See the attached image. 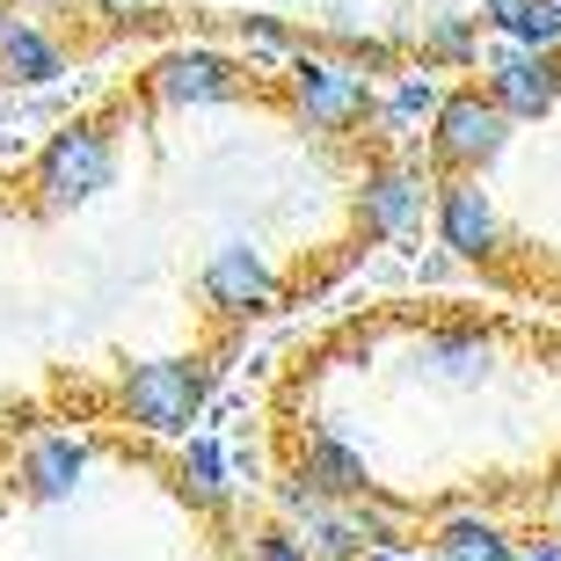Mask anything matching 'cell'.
Here are the masks:
<instances>
[{
    "label": "cell",
    "instance_id": "obj_1",
    "mask_svg": "<svg viewBox=\"0 0 561 561\" xmlns=\"http://www.w3.org/2000/svg\"><path fill=\"white\" fill-rule=\"evenodd\" d=\"M285 95H291V110H299L307 131H357V125H373V110H379L365 73L343 66L335 51H313V44L285 66Z\"/></svg>",
    "mask_w": 561,
    "mask_h": 561
},
{
    "label": "cell",
    "instance_id": "obj_2",
    "mask_svg": "<svg viewBox=\"0 0 561 561\" xmlns=\"http://www.w3.org/2000/svg\"><path fill=\"white\" fill-rule=\"evenodd\" d=\"M503 146H511V117L496 110L489 88H453L445 110L431 117V168L445 175H481Z\"/></svg>",
    "mask_w": 561,
    "mask_h": 561
},
{
    "label": "cell",
    "instance_id": "obj_3",
    "mask_svg": "<svg viewBox=\"0 0 561 561\" xmlns=\"http://www.w3.org/2000/svg\"><path fill=\"white\" fill-rule=\"evenodd\" d=\"M117 401H125V416L146 437H190V423L205 409V373L190 357H146V365L125 373Z\"/></svg>",
    "mask_w": 561,
    "mask_h": 561
},
{
    "label": "cell",
    "instance_id": "obj_4",
    "mask_svg": "<svg viewBox=\"0 0 561 561\" xmlns=\"http://www.w3.org/2000/svg\"><path fill=\"white\" fill-rule=\"evenodd\" d=\"M110 168H117V146H110L103 125H66V131H51V146L37 153V197H44V211L88 205L95 190H110Z\"/></svg>",
    "mask_w": 561,
    "mask_h": 561
},
{
    "label": "cell",
    "instance_id": "obj_5",
    "mask_svg": "<svg viewBox=\"0 0 561 561\" xmlns=\"http://www.w3.org/2000/svg\"><path fill=\"white\" fill-rule=\"evenodd\" d=\"M423 211H437V183H423L416 161H379L357 183V227L373 241H409L423 227Z\"/></svg>",
    "mask_w": 561,
    "mask_h": 561
},
{
    "label": "cell",
    "instance_id": "obj_6",
    "mask_svg": "<svg viewBox=\"0 0 561 561\" xmlns=\"http://www.w3.org/2000/svg\"><path fill=\"white\" fill-rule=\"evenodd\" d=\"M431 219L445 255H459V263H496L503 255V219H496V197L481 190V175H445Z\"/></svg>",
    "mask_w": 561,
    "mask_h": 561
},
{
    "label": "cell",
    "instance_id": "obj_7",
    "mask_svg": "<svg viewBox=\"0 0 561 561\" xmlns=\"http://www.w3.org/2000/svg\"><path fill=\"white\" fill-rule=\"evenodd\" d=\"M205 299L211 313H227V321H249V313H271L277 307V271L263 263V249L255 241H219V249L205 255Z\"/></svg>",
    "mask_w": 561,
    "mask_h": 561
},
{
    "label": "cell",
    "instance_id": "obj_8",
    "mask_svg": "<svg viewBox=\"0 0 561 561\" xmlns=\"http://www.w3.org/2000/svg\"><path fill=\"white\" fill-rule=\"evenodd\" d=\"M489 95H496V110L511 117V125H533V117H547V110L561 103V59H540V51H518V44L503 37L496 51H489Z\"/></svg>",
    "mask_w": 561,
    "mask_h": 561
},
{
    "label": "cell",
    "instance_id": "obj_9",
    "mask_svg": "<svg viewBox=\"0 0 561 561\" xmlns=\"http://www.w3.org/2000/svg\"><path fill=\"white\" fill-rule=\"evenodd\" d=\"M153 88H161V103L197 110V103H233V95H241V73H233L227 51L183 44V51H168V59L153 66Z\"/></svg>",
    "mask_w": 561,
    "mask_h": 561
},
{
    "label": "cell",
    "instance_id": "obj_10",
    "mask_svg": "<svg viewBox=\"0 0 561 561\" xmlns=\"http://www.w3.org/2000/svg\"><path fill=\"white\" fill-rule=\"evenodd\" d=\"M299 481H307L313 496H329V503H365L373 496V467H365V453H357L351 437H335L329 423L307 437V453H299Z\"/></svg>",
    "mask_w": 561,
    "mask_h": 561
},
{
    "label": "cell",
    "instance_id": "obj_11",
    "mask_svg": "<svg viewBox=\"0 0 561 561\" xmlns=\"http://www.w3.org/2000/svg\"><path fill=\"white\" fill-rule=\"evenodd\" d=\"M88 481V445L73 431H44L22 445V496L30 503H66Z\"/></svg>",
    "mask_w": 561,
    "mask_h": 561
},
{
    "label": "cell",
    "instance_id": "obj_12",
    "mask_svg": "<svg viewBox=\"0 0 561 561\" xmlns=\"http://www.w3.org/2000/svg\"><path fill=\"white\" fill-rule=\"evenodd\" d=\"M416 365L445 387H481V379L496 373V343L481 329H431L416 335Z\"/></svg>",
    "mask_w": 561,
    "mask_h": 561
},
{
    "label": "cell",
    "instance_id": "obj_13",
    "mask_svg": "<svg viewBox=\"0 0 561 561\" xmlns=\"http://www.w3.org/2000/svg\"><path fill=\"white\" fill-rule=\"evenodd\" d=\"M525 540H511L496 518H481V511H459L431 533V561H518Z\"/></svg>",
    "mask_w": 561,
    "mask_h": 561
},
{
    "label": "cell",
    "instance_id": "obj_14",
    "mask_svg": "<svg viewBox=\"0 0 561 561\" xmlns=\"http://www.w3.org/2000/svg\"><path fill=\"white\" fill-rule=\"evenodd\" d=\"M175 481L197 511H227L233 503V459L219 437H183V459H175Z\"/></svg>",
    "mask_w": 561,
    "mask_h": 561
},
{
    "label": "cell",
    "instance_id": "obj_15",
    "mask_svg": "<svg viewBox=\"0 0 561 561\" xmlns=\"http://www.w3.org/2000/svg\"><path fill=\"white\" fill-rule=\"evenodd\" d=\"M445 95H453V88H437L423 66H416V73H394V88H387V95H379V110H373V125L387 131V139H409L423 117H437V110H445Z\"/></svg>",
    "mask_w": 561,
    "mask_h": 561
},
{
    "label": "cell",
    "instance_id": "obj_16",
    "mask_svg": "<svg viewBox=\"0 0 561 561\" xmlns=\"http://www.w3.org/2000/svg\"><path fill=\"white\" fill-rule=\"evenodd\" d=\"M0 73H8V81H59L66 73V51L51 37H44L37 22H8V37H0Z\"/></svg>",
    "mask_w": 561,
    "mask_h": 561
},
{
    "label": "cell",
    "instance_id": "obj_17",
    "mask_svg": "<svg viewBox=\"0 0 561 561\" xmlns=\"http://www.w3.org/2000/svg\"><path fill=\"white\" fill-rule=\"evenodd\" d=\"M299 540H307V554L313 561H365V525H357V511H343V503H321L307 525H291Z\"/></svg>",
    "mask_w": 561,
    "mask_h": 561
},
{
    "label": "cell",
    "instance_id": "obj_18",
    "mask_svg": "<svg viewBox=\"0 0 561 561\" xmlns=\"http://www.w3.org/2000/svg\"><path fill=\"white\" fill-rule=\"evenodd\" d=\"M423 59L431 66H474L481 59V15L437 8V15L423 22Z\"/></svg>",
    "mask_w": 561,
    "mask_h": 561
},
{
    "label": "cell",
    "instance_id": "obj_19",
    "mask_svg": "<svg viewBox=\"0 0 561 561\" xmlns=\"http://www.w3.org/2000/svg\"><path fill=\"white\" fill-rule=\"evenodd\" d=\"M241 44H249V59H277V66H291L307 44L291 37L285 22H271V15H241Z\"/></svg>",
    "mask_w": 561,
    "mask_h": 561
},
{
    "label": "cell",
    "instance_id": "obj_20",
    "mask_svg": "<svg viewBox=\"0 0 561 561\" xmlns=\"http://www.w3.org/2000/svg\"><path fill=\"white\" fill-rule=\"evenodd\" d=\"M249 561H313L307 540L291 533V525H255L249 533Z\"/></svg>",
    "mask_w": 561,
    "mask_h": 561
},
{
    "label": "cell",
    "instance_id": "obj_21",
    "mask_svg": "<svg viewBox=\"0 0 561 561\" xmlns=\"http://www.w3.org/2000/svg\"><path fill=\"white\" fill-rule=\"evenodd\" d=\"M518 561H561V533H547V540H525Z\"/></svg>",
    "mask_w": 561,
    "mask_h": 561
},
{
    "label": "cell",
    "instance_id": "obj_22",
    "mask_svg": "<svg viewBox=\"0 0 561 561\" xmlns=\"http://www.w3.org/2000/svg\"><path fill=\"white\" fill-rule=\"evenodd\" d=\"M365 561H423V554H409V547H365Z\"/></svg>",
    "mask_w": 561,
    "mask_h": 561
},
{
    "label": "cell",
    "instance_id": "obj_23",
    "mask_svg": "<svg viewBox=\"0 0 561 561\" xmlns=\"http://www.w3.org/2000/svg\"><path fill=\"white\" fill-rule=\"evenodd\" d=\"M8 22H15V8H8V0H0V37H8Z\"/></svg>",
    "mask_w": 561,
    "mask_h": 561
},
{
    "label": "cell",
    "instance_id": "obj_24",
    "mask_svg": "<svg viewBox=\"0 0 561 561\" xmlns=\"http://www.w3.org/2000/svg\"><path fill=\"white\" fill-rule=\"evenodd\" d=\"M30 8H51V0H30Z\"/></svg>",
    "mask_w": 561,
    "mask_h": 561
}]
</instances>
